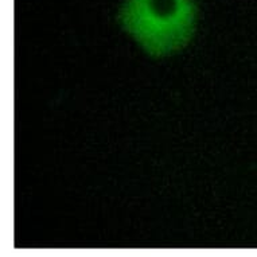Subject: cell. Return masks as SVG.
<instances>
[{"label":"cell","instance_id":"cell-1","mask_svg":"<svg viewBox=\"0 0 257 257\" xmlns=\"http://www.w3.org/2000/svg\"><path fill=\"white\" fill-rule=\"evenodd\" d=\"M118 25L146 53L163 57L179 50L193 35L194 0H124Z\"/></svg>","mask_w":257,"mask_h":257}]
</instances>
